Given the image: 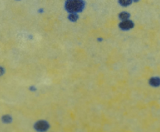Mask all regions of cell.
<instances>
[{
    "mask_svg": "<svg viewBox=\"0 0 160 132\" xmlns=\"http://www.w3.org/2000/svg\"><path fill=\"white\" fill-rule=\"evenodd\" d=\"M119 2H120V5L124 6H129V5L131 3V0H120Z\"/></svg>",
    "mask_w": 160,
    "mask_h": 132,
    "instance_id": "5b68a950",
    "label": "cell"
},
{
    "mask_svg": "<svg viewBox=\"0 0 160 132\" xmlns=\"http://www.w3.org/2000/svg\"><path fill=\"white\" fill-rule=\"evenodd\" d=\"M4 72H5L4 69H3L2 67H0V76H2V75L3 74H4Z\"/></svg>",
    "mask_w": 160,
    "mask_h": 132,
    "instance_id": "52a82bcc",
    "label": "cell"
},
{
    "mask_svg": "<svg viewBox=\"0 0 160 132\" xmlns=\"http://www.w3.org/2000/svg\"><path fill=\"white\" fill-rule=\"evenodd\" d=\"M78 16L77 15L76 13H71L70 15V17H69V19H70L71 21H76L77 20H78Z\"/></svg>",
    "mask_w": 160,
    "mask_h": 132,
    "instance_id": "8992f818",
    "label": "cell"
},
{
    "mask_svg": "<svg viewBox=\"0 0 160 132\" xmlns=\"http://www.w3.org/2000/svg\"><path fill=\"white\" fill-rule=\"evenodd\" d=\"M120 28L123 30H129L134 27V23H133L132 21H131V20H123V21L120 23Z\"/></svg>",
    "mask_w": 160,
    "mask_h": 132,
    "instance_id": "7a4b0ae2",
    "label": "cell"
},
{
    "mask_svg": "<svg viewBox=\"0 0 160 132\" xmlns=\"http://www.w3.org/2000/svg\"><path fill=\"white\" fill-rule=\"evenodd\" d=\"M130 17L129 13H127V12H123V13H121L120 14V18L122 20H128V17Z\"/></svg>",
    "mask_w": 160,
    "mask_h": 132,
    "instance_id": "277c9868",
    "label": "cell"
},
{
    "mask_svg": "<svg viewBox=\"0 0 160 132\" xmlns=\"http://www.w3.org/2000/svg\"><path fill=\"white\" fill-rule=\"evenodd\" d=\"M36 128L40 131H45V130L48 128V124H47L46 123H45V122H38V123L37 124Z\"/></svg>",
    "mask_w": 160,
    "mask_h": 132,
    "instance_id": "3957f363",
    "label": "cell"
},
{
    "mask_svg": "<svg viewBox=\"0 0 160 132\" xmlns=\"http://www.w3.org/2000/svg\"><path fill=\"white\" fill-rule=\"evenodd\" d=\"M84 2L82 0H67L66 3L67 10L72 13L80 12L84 8Z\"/></svg>",
    "mask_w": 160,
    "mask_h": 132,
    "instance_id": "6da1fadb",
    "label": "cell"
}]
</instances>
